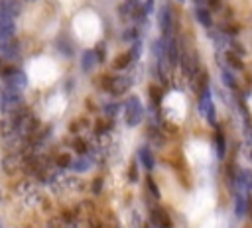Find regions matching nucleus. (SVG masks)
<instances>
[{"label": "nucleus", "mask_w": 252, "mask_h": 228, "mask_svg": "<svg viewBox=\"0 0 252 228\" xmlns=\"http://www.w3.org/2000/svg\"><path fill=\"white\" fill-rule=\"evenodd\" d=\"M179 2H183V0H179Z\"/></svg>", "instance_id": "72a5a7b5"}, {"label": "nucleus", "mask_w": 252, "mask_h": 228, "mask_svg": "<svg viewBox=\"0 0 252 228\" xmlns=\"http://www.w3.org/2000/svg\"><path fill=\"white\" fill-rule=\"evenodd\" d=\"M100 189H103V179L98 177V179H95V183H93V193H95V195H98V193H100Z\"/></svg>", "instance_id": "5701e85b"}, {"label": "nucleus", "mask_w": 252, "mask_h": 228, "mask_svg": "<svg viewBox=\"0 0 252 228\" xmlns=\"http://www.w3.org/2000/svg\"><path fill=\"white\" fill-rule=\"evenodd\" d=\"M128 87H130V79H128V77H115V79H111V83L107 85V88L111 90V95H115V97L124 95L126 90H128Z\"/></svg>", "instance_id": "423d86ee"}, {"label": "nucleus", "mask_w": 252, "mask_h": 228, "mask_svg": "<svg viewBox=\"0 0 252 228\" xmlns=\"http://www.w3.org/2000/svg\"><path fill=\"white\" fill-rule=\"evenodd\" d=\"M215 144H217V156H219V159H223L225 158V154H227V140H225V134H223V130L221 128H217V134H215Z\"/></svg>", "instance_id": "dca6fc26"}, {"label": "nucleus", "mask_w": 252, "mask_h": 228, "mask_svg": "<svg viewBox=\"0 0 252 228\" xmlns=\"http://www.w3.org/2000/svg\"><path fill=\"white\" fill-rule=\"evenodd\" d=\"M199 112L207 118L209 124H213V126L217 124V112H215V105H213V97H211L209 87H205L199 93Z\"/></svg>", "instance_id": "f03ea898"}, {"label": "nucleus", "mask_w": 252, "mask_h": 228, "mask_svg": "<svg viewBox=\"0 0 252 228\" xmlns=\"http://www.w3.org/2000/svg\"><path fill=\"white\" fill-rule=\"evenodd\" d=\"M221 32H225V34H236L238 28L236 26H221Z\"/></svg>", "instance_id": "393cba45"}, {"label": "nucleus", "mask_w": 252, "mask_h": 228, "mask_svg": "<svg viewBox=\"0 0 252 228\" xmlns=\"http://www.w3.org/2000/svg\"><path fill=\"white\" fill-rule=\"evenodd\" d=\"M166 61L172 69L179 63V45L174 37H166Z\"/></svg>", "instance_id": "39448f33"}, {"label": "nucleus", "mask_w": 252, "mask_h": 228, "mask_svg": "<svg viewBox=\"0 0 252 228\" xmlns=\"http://www.w3.org/2000/svg\"><path fill=\"white\" fill-rule=\"evenodd\" d=\"M130 61H132V55H130V53H122V55H118V57L115 59V67H116V69H124V67H128Z\"/></svg>", "instance_id": "a211bd4d"}, {"label": "nucleus", "mask_w": 252, "mask_h": 228, "mask_svg": "<svg viewBox=\"0 0 252 228\" xmlns=\"http://www.w3.org/2000/svg\"><path fill=\"white\" fill-rule=\"evenodd\" d=\"M95 53H97V59H98V61H103V59H105V45H98Z\"/></svg>", "instance_id": "b1692460"}, {"label": "nucleus", "mask_w": 252, "mask_h": 228, "mask_svg": "<svg viewBox=\"0 0 252 228\" xmlns=\"http://www.w3.org/2000/svg\"><path fill=\"white\" fill-rule=\"evenodd\" d=\"M30 2H36V0H30Z\"/></svg>", "instance_id": "473e14b6"}, {"label": "nucleus", "mask_w": 252, "mask_h": 228, "mask_svg": "<svg viewBox=\"0 0 252 228\" xmlns=\"http://www.w3.org/2000/svg\"><path fill=\"white\" fill-rule=\"evenodd\" d=\"M248 134H250V140H252V128H250V132H248Z\"/></svg>", "instance_id": "7c9ffc66"}, {"label": "nucleus", "mask_w": 252, "mask_h": 228, "mask_svg": "<svg viewBox=\"0 0 252 228\" xmlns=\"http://www.w3.org/2000/svg\"><path fill=\"white\" fill-rule=\"evenodd\" d=\"M97 61H98V59H97V53H95V52H91V50L85 52V53L81 55V67H83V71L89 73V71L97 65Z\"/></svg>", "instance_id": "2eb2a0df"}, {"label": "nucleus", "mask_w": 252, "mask_h": 228, "mask_svg": "<svg viewBox=\"0 0 252 228\" xmlns=\"http://www.w3.org/2000/svg\"><path fill=\"white\" fill-rule=\"evenodd\" d=\"M75 150H77L79 154H85V144H83V142H77V144H75Z\"/></svg>", "instance_id": "cd10ccee"}, {"label": "nucleus", "mask_w": 252, "mask_h": 228, "mask_svg": "<svg viewBox=\"0 0 252 228\" xmlns=\"http://www.w3.org/2000/svg\"><path fill=\"white\" fill-rule=\"evenodd\" d=\"M246 210H248L246 193L236 191V195H234V214H236V216H242V214H246Z\"/></svg>", "instance_id": "9b49d317"}, {"label": "nucleus", "mask_w": 252, "mask_h": 228, "mask_svg": "<svg viewBox=\"0 0 252 228\" xmlns=\"http://www.w3.org/2000/svg\"><path fill=\"white\" fill-rule=\"evenodd\" d=\"M227 63H229L234 71H240V69L244 67L242 59H240V57H236V55H234V52H227Z\"/></svg>", "instance_id": "f3484780"}, {"label": "nucleus", "mask_w": 252, "mask_h": 228, "mask_svg": "<svg viewBox=\"0 0 252 228\" xmlns=\"http://www.w3.org/2000/svg\"><path fill=\"white\" fill-rule=\"evenodd\" d=\"M136 179H138V177H136V167L132 165V167H130V181H136Z\"/></svg>", "instance_id": "c85d7f7f"}, {"label": "nucleus", "mask_w": 252, "mask_h": 228, "mask_svg": "<svg viewBox=\"0 0 252 228\" xmlns=\"http://www.w3.org/2000/svg\"><path fill=\"white\" fill-rule=\"evenodd\" d=\"M49 228H56V226H54V224H52V226H49Z\"/></svg>", "instance_id": "2f4dec72"}, {"label": "nucleus", "mask_w": 252, "mask_h": 228, "mask_svg": "<svg viewBox=\"0 0 252 228\" xmlns=\"http://www.w3.org/2000/svg\"><path fill=\"white\" fill-rule=\"evenodd\" d=\"M14 32H16L14 18L0 10V43H6L10 39H14Z\"/></svg>", "instance_id": "7ed1b4c3"}, {"label": "nucleus", "mask_w": 252, "mask_h": 228, "mask_svg": "<svg viewBox=\"0 0 252 228\" xmlns=\"http://www.w3.org/2000/svg\"><path fill=\"white\" fill-rule=\"evenodd\" d=\"M138 156H140V159H142V165L146 167V169H154V165H156V159H154V154L150 152V148H140L138 150Z\"/></svg>", "instance_id": "ddd939ff"}, {"label": "nucleus", "mask_w": 252, "mask_h": 228, "mask_svg": "<svg viewBox=\"0 0 252 228\" xmlns=\"http://www.w3.org/2000/svg\"><path fill=\"white\" fill-rule=\"evenodd\" d=\"M195 16H197V22H199L201 26H205V28H209V26L213 24L211 12H209L205 6H197V8H195Z\"/></svg>", "instance_id": "4468645a"}, {"label": "nucleus", "mask_w": 252, "mask_h": 228, "mask_svg": "<svg viewBox=\"0 0 252 228\" xmlns=\"http://www.w3.org/2000/svg\"><path fill=\"white\" fill-rule=\"evenodd\" d=\"M91 228H103V224H100V222H95V224H91Z\"/></svg>", "instance_id": "c756f323"}, {"label": "nucleus", "mask_w": 252, "mask_h": 228, "mask_svg": "<svg viewBox=\"0 0 252 228\" xmlns=\"http://www.w3.org/2000/svg\"><path fill=\"white\" fill-rule=\"evenodd\" d=\"M6 83H8V88H12V90H22V88L26 87L28 79H26V75H24L22 71H14L12 75L6 77Z\"/></svg>", "instance_id": "6e6552de"}, {"label": "nucleus", "mask_w": 252, "mask_h": 228, "mask_svg": "<svg viewBox=\"0 0 252 228\" xmlns=\"http://www.w3.org/2000/svg\"><path fill=\"white\" fill-rule=\"evenodd\" d=\"M0 53H2L6 59L16 57L18 55V41H16V37L6 41V43H0Z\"/></svg>", "instance_id": "f8f14e48"}, {"label": "nucleus", "mask_w": 252, "mask_h": 228, "mask_svg": "<svg viewBox=\"0 0 252 228\" xmlns=\"http://www.w3.org/2000/svg\"><path fill=\"white\" fill-rule=\"evenodd\" d=\"M221 2H223V0H207L205 4H209L213 10H219V8H221Z\"/></svg>", "instance_id": "a878e982"}, {"label": "nucleus", "mask_w": 252, "mask_h": 228, "mask_svg": "<svg viewBox=\"0 0 252 228\" xmlns=\"http://www.w3.org/2000/svg\"><path fill=\"white\" fill-rule=\"evenodd\" d=\"M223 77H225V81H227V85H229L231 88H234V87H236V83H234V79H233V75H231V73H229L227 69L223 71Z\"/></svg>", "instance_id": "4be33fe9"}, {"label": "nucleus", "mask_w": 252, "mask_h": 228, "mask_svg": "<svg viewBox=\"0 0 252 228\" xmlns=\"http://www.w3.org/2000/svg\"><path fill=\"white\" fill-rule=\"evenodd\" d=\"M144 118V108L142 103L138 101V97H130L124 103V120L128 126H138Z\"/></svg>", "instance_id": "f257e3e1"}, {"label": "nucleus", "mask_w": 252, "mask_h": 228, "mask_svg": "<svg viewBox=\"0 0 252 228\" xmlns=\"http://www.w3.org/2000/svg\"><path fill=\"white\" fill-rule=\"evenodd\" d=\"M118 108H120V106H118L116 103H113V105H107V106H105V114H107V116H116Z\"/></svg>", "instance_id": "412c9836"}, {"label": "nucleus", "mask_w": 252, "mask_h": 228, "mask_svg": "<svg viewBox=\"0 0 252 228\" xmlns=\"http://www.w3.org/2000/svg\"><path fill=\"white\" fill-rule=\"evenodd\" d=\"M71 167H73L75 171H87V169L91 167V161H89L87 158H79L75 163H71Z\"/></svg>", "instance_id": "6ab92c4d"}, {"label": "nucleus", "mask_w": 252, "mask_h": 228, "mask_svg": "<svg viewBox=\"0 0 252 228\" xmlns=\"http://www.w3.org/2000/svg\"><path fill=\"white\" fill-rule=\"evenodd\" d=\"M69 161H71V158H69V156H59V159H58V163H59L61 167L69 165Z\"/></svg>", "instance_id": "bb28decb"}, {"label": "nucleus", "mask_w": 252, "mask_h": 228, "mask_svg": "<svg viewBox=\"0 0 252 228\" xmlns=\"http://www.w3.org/2000/svg\"><path fill=\"white\" fill-rule=\"evenodd\" d=\"M146 185H148L150 193H152L156 199H160V189H158V185L154 183V179H152V177H146Z\"/></svg>", "instance_id": "aec40b11"}, {"label": "nucleus", "mask_w": 252, "mask_h": 228, "mask_svg": "<svg viewBox=\"0 0 252 228\" xmlns=\"http://www.w3.org/2000/svg\"><path fill=\"white\" fill-rule=\"evenodd\" d=\"M158 22H160V30L164 34V37H170L172 32V24H174V14L170 10V6H162L158 12Z\"/></svg>", "instance_id": "20e7f679"}, {"label": "nucleus", "mask_w": 252, "mask_h": 228, "mask_svg": "<svg viewBox=\"0 0 252 228\" xmlns=\"http://www.w3.org/2000/svg\"><path fill=\"white\" fill-rule=\"evenodd\" d=\"M0 10L6 12L12 18H16L22 12V6H20L18 0H0Z\"/></svg>", "instance_id": "9d476101"}, {"label": "nucleus", "mask_w": 252, "mask_h": 228, "mask_svg": "<svg viewBox=\"0 0 252 228\" xmlns=\"http://www.w3.org/2000/svg\"><path fill=\"white\" fill-rule=\"evenodd\" d=\"M138 4H140V0H124V2L120 4V8H118V14H120V18L122 20H132L134 18V14H136V8H138Z\"/></svg>", "instance_id": "1a4fd4ad"}, {"label": "nucleus", "mask_w": 252, "mask_h": 228, "mask_svg": "<svg viewBox=\"0 0 252 228\" xmlns=\"http://www.w3.org/2000/svg\"><path fill=\"white\" fill-rule=\"evenodd\" d=\"M152 224L156 228H172V218H170L168 210L162 207H156L152 210Z\"/></svg>", "instance_id": "0eeeda50"}]
</instances>
